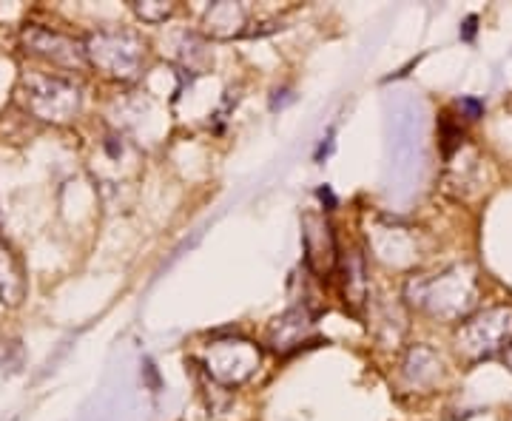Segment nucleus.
<instances>
[{
    "label": "nucleus",
    "instance_id": "obj_1",
    "mask_svg": "<svg viewBox=\"0 0 512 421\" xmlns=\"http://www.w3.org/2000/svg\"><path fill=\"white\" fill-rule=\"evenodd\" d=\"M18 97L23 109L43 123H55L66 126L83 109V94L80 86H74L72 80L49 72H32L20 80Z\"/></svg>",
    "mask_w": 512,
    "mask_h": 421
},
{
    "label": "nucleus",
    "instance_id": "obj_2",
    "mask_svg": "<svg viewBox=\"0 0 512 421\" xmlns=\"http://www.w3.org/2000/svg\"><path fill=\"white\" fill-rule=\"evenodd\" d=\"M83 46H86L89 66L111 80H134L146 60L143 37L128 29H100L86 37Z\"/></svg>",
    "mask_w": 512,
    "mask_h": 421
},
{
    "label": "nucleus",
    "instance_id": "obj_3",
    "mask_svg": "<svg viewBox=\"0 0 512 421\" xmlns=\"http://www.w3.org/2000/svg\"><path fill=\"white\" fill-rule=\"evenodd\" d=\"M259 348L248 339L239 336H228V339H214L205 356H202V367L205 373L222 387H237L245 379H251L259 367Z\"/></svg>",
    "mask_w": 512,
    "mask_h": 421
},
{
    "label": "nucleus",
    "instance_id": "obj_4",
    "mask_svg": "<svg viewBox=\"0 0 512 421\" xmlns=\"http://www.w3.org/2000/svg\"><path fill=\"white\" fill-rule=\"evenodd\" d=\"M20 40H23L29 55L40 57V60L52 63V66H60V69H83V66H89L83 40H74V37L63 35L57 29L40 26V23H29L23 29Z\"/></svg>",
    "mask_w": 512,
    "mask_h": 421
},
{
    "label": "nucleus",
    "instance_id": "obj_5",
    "mask_svg": "<svg viewBox=\"0 0 512 421\" xmlns=\"http://www.w3.org/2000/svg\"><path fill=\"white\" fill-rule=\"evenodd\" d=\"M512 339V311L510 308H495L470 319L461 333H458V348L467 356L481 359V356H493L495 350L507 348Z\"/></svg>",
    "mask_w": 512,
    "mask_h": 421
},
{
    "label": "nucleus",
    "instance_id": "obj_6",
    "mask_svg": "<svg viewBox=\"0 0 512 421\" xmlns=\"http://www.w3.org/2000/svg\"><path fill=\"white\" fill-rule=\"evenodd\" d=\"M410 296H416L413 302L424 308V311L436 313V316H447V313L461 311L456 302L450 296H456L461 305H470L473 299V285L458 276V271H450V274L433 276V279H421V282H413L410 285Z\"/></svg>",
    "mask_w": 512,
    "mask_h": 421
},
{
    "label": "nucleus",
    "instance_id": "obj_7",
    "mask_svg": "<svg viewBox=\"0 0 512 421\" xmlns=\"http://www.w3.org/2000/svg\"><path fill=\"white\" fill-rule=\"evenodd\" d=\"M302 239H305V259L311 265L313 274H319L322 279H328L336 265H339V251H336V239L325 217L319 214H305L302 220Z\"/></svg>",
    "mask_w": 512,
    "mask_h": 421
},
{
    "label": "nucleus",
    "instance_id": "obj_8",
    "mask_svg": "<svg viewBox=\"0 0 512 421\" xmlns=\"http://www.w3.org/2000/svg\"><path fill=\"white\" fill-rule=\"evenodd\" d=\"M316 330V316H313L305 305H296L291 311H285L282 316H276L268 328V345L276 350V353H293L299 350Z\"/></svg>",
    "mask_w": 512,
    "mask_h": 421
},
{
    "label": "nucleus",
    "instance_id": "obj_9",
    "mask_svg": "<svg viewBox=\"0 0 512 421\" xmlns=\"http://www.w3.org/2000/svg\"><path fill=\"white\" fill-rule=\"evenodd\" d=\"M26 296V271L18 254L0 239V305L18 308Z\"/></svg>",
    "mask_w": 512,
    "mask_h": 421
},
{
    "label": "nucleus",
    "instance_id": "obj_10",
    "mask_svg": "<svg viewBox=\"0 0 512 421\" xmlns=\"http://www.w3.org/2000/svg\"><path fill=\"white\" fill-rule=\"evenodd\" d=\"M245 26V12L239 3H228V0H220L214 3L208 12H205V32L211 37H220V40H228L242 32Z\"/></svg>",
    "mask_w": 512,
    "mask_h": 421
},
{
    "label": "nucleus",
    "instance_id": "obj_11",
    "mask_svg": "<svg viewBox=\"0 0 512 421\" xmlns=\"http://www.w3.org/2000/svg\"><path fill=\"white\" fill-rule=\"evenodd\" d=\"M365 259L359 251H353L350 254L348 262V271H345V302L350 305H362V299H365Z\"/></svg>",
    "mask_w": 512,
    "mask_h": 421
},
{
    "label": "nucleus",
    "instance_id": "obj_12",
    "mask_svg": "<svg viewBox=\"0 0 512 421\" xmlns=\"http://www.w3.org/2000/svg\"><path fill=\"white\" fill-rule=\"evenodd\" d=\"M134 12L146 23H163L165 18H171L174 3H163V0H146V3H134Z\"/></svg>",
    "mask_w": 512,
    "mask_h": 421
},
{
    "label": "nucleus",
    "instance_id": "obj_13",
    "mask_svg": "<svg viewBox=\"0 0 512 421\" xmlns=\"http://www.w3.org/2000/svg\"><path fill=\"white\" fill-rule=\"evenodd\" d=\"M507 359H510V365H512V348H510V353H507Z\"/></svg>",
    "mask_w": 512,
    "mask_h": 421
}]
</instances>
